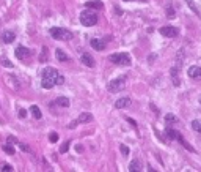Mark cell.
Wrapping results in <instances>:
<instances>
[{
    "label": "cell",
    "instance_id": "41",
    "mask_svg": "<svg viewBox=\"0 0 201 172\" xmlns=\"http://www.w3.org/2000/svg\"><path fill=\"white\" fill-rule=\"evenodd\" d=\"M200 104H201V99H200Z\"/></svg>",
    "mask_w": 201,
    "mask_h": 172
},
{
    "label": "cell",
    "instance_id": "6",
    "mask_svg": "<svg viewBox=\"0 0 201 172\" xmlns=\"http://www.w3.org/2000/svg\"><path fill=\"white\" fill-rule=\"evenodd\" d=\"M60 76V73L55 70V68H50V66H47V68H44L43 70V78H50V79H55V82H57V78Z\"/></svg>",
    "mask_w": 201,
    "mask_h": 172
},
{
    "label": "cell",
    "instance_id": "34",
    "mask_svg": "<svg viewBox=\"0 0 201 172\" xmlns=\"http://www.w3.org/2000/svg\"><path fill=\"white\" fill-rule=\"evenodd\" d=\"M63 82H65V78H63V76L60 74V76H58V78H57V85H61Z\"/></svg>",
    "mask_w": 201,
    "mask_h": 172
},
{
    "label": "cell",
    "instance_id": "24",
    "mask_svg": "<svg viewBox=\"0 0 201 172\" xmlns=\"http://www.w3.org/2000/svg\"><path fill=\"white\" fill-rule=\"evenodd\" d=\"M179 142L182 144V145H184V148H185V150H187V152H190V153H193V152H195V148H193V147H192V145H190V144H189V142H187V141H185V139H184V137H182V139H181V141H179Z\"/></svg>",
    "mask_w": 201,
    "mask_h": 172
},
{
    "label": "cell",
    "instance_id": "27",
    "mask_svg": "<svg viewBox=\"0 0 201 172\" xmlns=\"http://www.w3.org/2000/svg\"><path fill=\"white\" fill-rule=\"evenodd\" d=\"M69 145H71L69 141H66V142H65V144H63V145L60 147V153H66L68 150H69Z\"/></svg>",
    "mask_w": 201,
    "mask_h": 172
},
{
    "label": "cell",
    "instance_id": "23",
    "mask_svg": "<svg viewBox=\"0 0 201 172\" xmlns=\"http://www.w3.org/2000/svg\"><path fill=\"white\" fill-rule=\"evenodd\" d=\"M165 122H167V123H177L179 120H177V117L175 114H167L165 115Z\"/></svg>",
    "mask_w": 201,
    "mask_h": 172
},
{
    "label": "cell",
    "instance_id": "8",
    "mask_svg": "<svg viewBox=\"0 0 201 172\" xmlns=\"http://www.w3.org/2000/svg\"><path fill=\"white\" fill-rule=\"evenodd\" d=\"M90 44H91V47H93L94 51H104V49H105V41H104V40L93 38L90 41Z\"/></svg>",
    "mask_w": 201,
    "mask_h": 172
},
{
    "label": "cell",
    "instance_id": "7",
    "mask_svg": "<svg viewBox=\"0 0 201 172\" xmlns=\"http://www.w3.org/2000/svg\"><path fill=\"white\" fill-rule=\"evenodd\" d=\"M187 74H189V78L192 79H201V68L200 66H190L189 70H187Z\"/></svg>",
    "mask_w": 201,
    "mask_h": 172
},
{
    "label": "cell",
    "instance_id": "14",
    "mask_svg": "<svg viewBox=\"0 0 201 172\" xmlns=\"http://www.w3.org/2000/svg\"><path fill=\"white\" fill-rule=\"evenodd\" d=\"M14 54H16L17 58H25V57L30 54V49H27L25 46H19V47H16Z\"/></svg>",
    "mask_w": 201,
    "mask_h": 172
},
{
    "label": "cell",
    "instance_id": "25",
    "mask_svg": "<svg viewBox=\"0 0 201 172\" xmlns=\"http://www.w3.org/2000/svg\"><path fill=\"white\" fill-rule=\"evenodd\" d=\"M192 128H193L196 133L201 134V120H193L192 122Z\"/></svg>",
    "mask_w": 201,
    "mask_h": 172
},
{
    "label": "cell",
    "instance_id": "36",
    "mask_svg": "<svg viewBox=\"0 0 201 172\" xmlns=\"http://www.w3.org/2000/svg\"><path fill=\"white\" fill-rule=\"evenodd\" d=\"M46 52H47V51H46V49H44V51H43V54H41V57H39V60H41V62H44L46 58H47V57H46Z\"/></svg>",
    "mask_w": 201,
    "mask_h": 172
},
{
    "label": "cell",
    "instance_id": "13",
    "mask_svg": "<svg viewBox=\"0 0 201 172\" xmlns=\"http://www.w3.org/2000/svg\"><path fill=\"white\" fill-rule=\"evenodd\" d=\"M93 120H94L93 114H90V112H82V114L79 115V119H77L79 123H91Z\"/></svg>",
    "mask_w": 201,
    "mask_h": 172
},
{
    "label": "cell",
    "instance_id": "2",
    "mask_svg": "<svg viewBox=\"0 0 201 172\" xmlns=\"http://www.w3.org/2000/svg\"><path fill=\"white\" fill-rule=\"evenodd\" d=\"M108 60H110L112 63H115V65L127 66V65H130L132 58L127 52H116V54H112V55L108 57Z\"/></svg>",
    "mask_w": 201,
    "mask_h": 172
},
{
    "label": "cell",
    "instance_id": "32",
    "mask_svg": "<svg viewBox=\"0 0 201 172\" xmlns=\"http://www.w3.org/2000/svg\"><path fill=\"white\" fill-rule=\"evenodd\" d=\"M2 171H13V166L11 164H2Z\"/></svg>",
    "mask_w": 201,
    "mask_h": 172
},
{
    "label": "cell",
    "instance_id": "40",
    "mask_svg": "<svg viewBox=\"0 0 201 172\" xmlns=\"http://www.w3.org/2000/svg\"><path fill=\"white\" fill-rule=\"evenodd\" d=\"M124 2H132V0H124Z\"/></svg>",
    "mask_w": 201,
    "mask_h": 172
},
{
    "label": "cell",
    "instance_id": "1",
    "mask_svg": "<svg viewBox=\"0 0 201 172\" xmlns=\"http://www.w3.org/2000/svg\"><path fill=\"white\" fill-rule=\"evenodd\" d=\"M98 19H99L98 14H96L93 10H90V8H86L85 11H82L80 17H79L80 24L85 25V27H93L94 24H98Z\"/></svg>",
    "mask_w": 201,
    "mask_h": 172
},
{
    "label": "cell",
    "instance_id": "26",
    "mask_svg": "<svg viewBox=\"0 0 201 172\" xmlns=\"http://www.w3.org/2000/svg\"><path fill=\"white\" fill-rule=\"evenodd\" d=\"M0 63H2L5 68H13V62L8 60V58H5V57H0Z\"/></svg>",
    "mask_w": 201,
    "mask_h": 172
},
{
    "label": "cell",
    "instance_id": "4",
    "mask_svg": "<svg viewBox=\"0 0 201 172\" xmlns=\"http://www.w3.org/2000/svg\"><path fill=\"white\" fill-rule=\"evenodd\" d=\"M124 78H120V79H113L110 81V82L107 84V90L108 92H112V93H118L120 90H123L126 87V84H124Z\"/></svg>",
    "mask_w": 201,
    "mask_h": 172
},
{
    "label": "cell",
    "instance_id": "20",
    "mask_svg": "<svg viewBox=\"0 0 201 172\" xmlns=\"http://www.w3.org/2000/svg\"><path fill=\"white\" fill-rule=\"evenodd\" d=\"M55 55H57V58H58L60 62H68V60H69V57L66 55V52L61 51V49H57V51H55Z\"/></svg>",
    "mask_w": 201,
    "mask_h": 172
},
{
    "label": "cell",
    "instance_id": "9",
    "mask_svg": "<svg viewBox=\"0 0 201 172\" xmlns=\"http://www.w3.org/2000/svg\"><path fill=\"white\" fill-rule=\"evenodd\" d=\"M80 62L83 63L85 66H90V68L94 66V60H93V57H91L88 52H83V54H82V55H80Z\"/></svg>",
    "mask_w": 201,
    "mask_h": 172
},
{
    "label": "cell",
    "instance_id": "17",
    "mask_svg": "<svg viewBox=\"0 0 201 172\" xmlns=\"http://www.w3.org/2000/svg\"><path fill=\"white\" fill-rule=\"evenodd\" d=\"M177 66L179 65H175L171 68V71H170V74H171V79H173V84H175V87H179V84H181V81H179V78H177Z\"/></svg>",
    "mask_w": 201,
    "mask_h": 172
},
{
    "label": "cell",
    "instance_id": "33",
    "mask_svg": "<svg viewBox=\"0 0 201 172\" xmlns=\"http://www.w3.org/2000/svg\"><path fill=\"white\" fill-rule=\"evenodd\" d=\"M121 152H123V155H129V148H127L126 145H121Z\"/></svg>",
    "mask_w": 201,
    "mask_h": 172
},
{
    "label": "cell",
    "instance_id": "35",
    "mask_svg": "<svg viewBox=\"0 0 201 172\" xmlns=\"http://www.w3.org/2000/svg\"><path fill=\"white\" fill-rule=\"evenodd\" d=\"M19 117H22V119H24V117H27V111H25V109H19Z\"/></svg>",
    "mask_w": 201,
    "mask_h": 172
},
{
    "label": "cell",
    "instance_id": "28",
    "mask_svg": "<svg viewBox=\"0 0 201 172\" xmlns=\"http://www.w3.org/2000/svg\"><path fill=\"white\" fill-rule=\"evenodd\" d=\"M187 3H189V5H190V8H192V11H195L196 13V14H200V11H198V8H196L195 6V3L193 2H192V0H187ZM201 16V14H200Z\"/></svg>",
    "mask_w": 201,
    "mask_h": 172
},
{
    "label": "cell",
    "instance_id": "18",
    "mask_svg": "<svg viewBox=\"0 0 201 172\" xmlns=\"http://www.w3.org/2000/svg\"><path fill=\"white\" fill-rule=\"evenodd\" d=\"M52 104H57V106H60V107H69V98H66V96H58L55 101L52 103Z\"/></svg>",
    "mask_w": 201,
    "mask_h": 172
},
{
    "label": "cell",
    "instance_id": "30",
    "mask_svg": "<svg viewBox=\"0 0 201 172\" xmlns=\"http://www.w3.org/2000/svg\"><path fill=\"white\" fill-rule=\"evenodd\" d=\"M175 14H176L175 10H173L171 6H168V8H167V16H168V17H175Z\"/></svg>",
    "mask_w": 201,
    "mask_h": 172
},
{
    "label": "cell",
    "instance_id": "39",
    "mask_svg": "<svg viewBox=\"0 0 201 172\" xmlns=\"http://www.w3.org/2000/svg\"><path fill=\"white\" fill-rule=\"evenodd\" d=\"M115 11H116V14H123V11L120 10V8H115Z\"/></svg>",
    "mask_w": 201,
    "mask_h": 172
},
{
    "label": "cell",
    "instance_id": "12",
    "mask_svg": "<svg viewBox=\"0 0 201 172\" xmlns=\"http://www.w3.org/2000/svg\"><path fill=\"white\" fill-rule=\"evenodd\" d=\"M130 103H132L130 98H120L115 103V107H116V109H126V107L130 106Z\"/></svg>",
    "mask_w": 201,
    "mask_h": 172
},
{
    "label": "cell",
    "instance_id": "15",
    "mask_svg": "<svg viewBox=\"0 0 201 172\" xmlns=\"http://www.w3.org/2000/svg\"><path fill=\"white\" fill-rule=\"evenodd\" d=\"M129 171L130 172H141L143 171V166H141L140 160H132L130 164H129Z\"/></svg>",
    "mask_w": 201,
    "mask_h": 172
},
{
    "label": "cell",
    "instance_id": "31",
    "mask_svg": "<svg viewBox=\"0 0 201 172\" xmlns=\"http://www.w3.org/2000/svg\"><path fill=\"white\" fill-rule=\"evenodd\" d=\"M17 145H19L21 150H24V152H30V148L27 147V144H22V142H17Z\"/></svg>",
    "mask_w": 201,
    "mask_h": 172
},
{
    "label": "cell",
    "instance_id": "22",
    "mask_svg": "<svg viewBox=\"0 0 201 172\" xmlns=\"http://www.w3.org/2000/svg\"><path fill=\"white\" fill-rule=\"evenodd\" d=\"M3 148V152H5V153H8V155H14V153H16V150H14V147H13L11 145V144H5V145H3L2 147Z\"/></svg>",
    "mask_w": 201,
    "mask_h": 172
},
{
    "label": "cell",
    "instance_id": "10",
    "mask_svg": "<svg viewBox=\"0 0 201 172\" xmlns=\"http://www.w3.org/2000/svg\"><path fill=\"white\" fill-rule=\"evenodd\" d=\"M165 134H167V137L170 139V141H175V139H177V141H181L182 139V136L177 133L176 130H173V128H170V126H168V128L165 130Z\"/></svg>",
    "mask_w": 201,
    "mask_h": 172
},
{
    "label": "cell",
    "instance_id": "3",
    "mask_svg": "<svg viewBox=\"0 0 201 172\" xmlns=\"http://www.w3.org/2000/svg\"><path fill=\"white\" fill-rule=\"evenodd\" d=\"M50 37L53 40H61V41H69L72 38V33L63 27H52L50 29Z\"/></svg>",
    "mask_w": 201,
    "mask_h": 172
},
{
    "label": "cell",
    "instance_id": "11",
    "mask_svg": "<svg viewBox=\"0 0 201 172\" xmlns=\"http://www.w3.org/2000/svg\"><path fill=\"white\" fill-rule=\"evenodd\" d=\"M83 6L90 8V10H101V8H104V3L101 0H90V2H85Z\"/></svg>",
    "mask_w": 201,
    "mask_h": 172
},
{
    "label": "cell",
    "instance_id": "38",
    "mask_svg": "<svg viewBox=\"0 0 201 172\" xmlns=\"http://www.w3.org/2000/svg\"><path fill=\"white\" fill-rule=\"evenodd\" d=\"M126 120L129 122V123H130L132 126H135V128H137V122H135V120H132V119H126Z\"/></svg>",
    "mask_w": 201,
    "mask_h": 172
},
{
    "label": "cell",
    "instance_id": "19",
    "mask_svg": "<svg viewBox=\"0 0 201 172\" xmlns=\"http://www.w3.org/2000/svg\"><path fill=\"white\" fill-rule=\"evenodd\" d=\"M53 85H57L55 79H50V78H43V81H41V87L43 89H52Z\"/></svg>",
    "mask_w": 201,
    "mask_h": 172
},
{
    "label": "cell",
    "instance_id": "29",
    "mask_svg": "<svg viewBox=\"0 0 201 172\" xmlns=\"http://www.w3.org/2000/svg\"><path fill=\"white\" fill-rule=\"evenodd\" d=\"M49 141H50V142H57V141H58V134H57V133H50Z\"/></svg>",
    "mask_w": 201,
    "mask_h": 172
},
{
    "label": "cell",
    "instance_id": "5",
    "mask_svg": "<svg viewBox=\"0 0 201 172\" xmlns=\"http://www.w3.org/2000/svg\"><path fill=\"white\" fill-rule=\"evenodd\" d=\"M160 35L162 37H167V38H176L179 35V30L173 25H165V27H160Z\"/></svg>",
    "mask_w": 201,
    "mask_h": 172
},
{
    "label": "cell",
    "instance_id": "37",
    "mask_svg": "<svg viewBox=\"0 0 201 172\" xmlns=\"http://www.w3.org/2000/svg\"><path fill=\"white\" fill-rule=\"evenodd\" d=\"M77 125H79V122L76 120V122H72V123H69V125H68V128H76Z\"/></svg>",
    "mask_w": 201,
    "mask_h": 172
},
{
    "label": "cell",
    "instance_id": "16",
    "mask_svg": "<svg viewBox=\"0 0 201 172\" xmlns=\"http://www.w3.org/2000/svg\"><path fill=\"white\" fill-rule=\"evenodd\" d=\"M14 40H16L14 32H3V35H2V41H3V43L10 44V43L14 41Z\"/></svg>",
    "mask_w": 201,
    "mask_h": 172
},
{
    "label": "cell",
    "instance_id": "21",
    "mask_svg": "<svg viewBox=\"0 0 201 172\" xmlns=\"http://www.w3.org/2000/svg\"><path fill=\"white\" fill-rule=\"evenodd\" d=\"M30 112H31V115H33L36 120H39L41 117H43V114H41V111H39V107L36 106V104H33V106L30 107Z\"/></svg>",
    "mask_w": 201,
    "mask_h": 172
}]
</instances>
